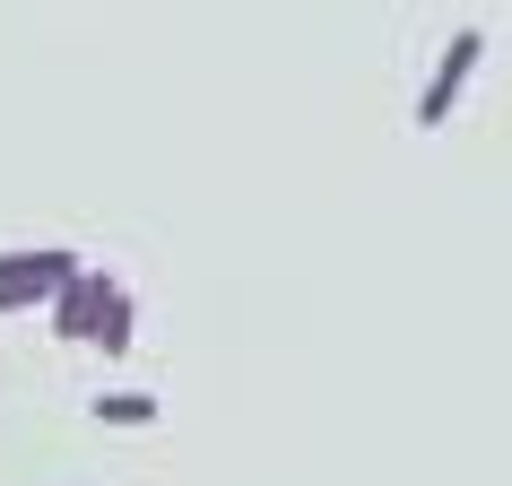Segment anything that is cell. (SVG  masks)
<instances>
[{"instance_id":"4","label":"cell","mask_w":512,"mask_h":486,"mask_svg":"<svg viewBox=\"0 0 512 486\" xmlns=\"http://www.w3.org/2000/svg\"><path fill=\"white\" fill-rule=\"evenodd\" d=\"M87 417H96V426L139 434V426H157V417H165V400H157V391H96V400H87Z\"/></svg>"},{"instance_id":"3","label":"cell","mask_w":512,"mask_h":486,"mask_svg":"<svg viewBox=\"0 0 512 486\" xmlns=\"http://www.w3.org/2000/svg\"><path fill=\"white\" fill-rule=\"evenodd\" d=\"M122 296H131V287H122L113 270H96V261H87V270L53 296V313H44V322H53V339H70V348H96V330H105V313H113Z\"/></svg>"},{"instance_id":"1","label":"cell","mask_w":512,"mask_h":486,"mask_svg":"<svg viewBox=\"0 0 512 486\" xmlns=\"http://www.w3.org/2000/svg\"><path fill=\"white\" fill-rule=\"evenodd\" d=\"M87 270L79 243H0V313H53V296Z\"/></svg>"},{"instance_id":"2","label":"cell","mask_w":512,"mask_h":486,"mask_svg":"<svg viewBox=\"0 0 512 486\" xmlns=\"http://www.w3.org/2000/svg\"><path fill=\"white\" fill-rule=\"evenodd\" d=\"M486 61V27H452L443 35V61L426 70V87H417V131H443L460 113V96H469V79H478Z\"/></svg>"},{"instance_id":"5","label":"cell","mask_w":512,"mask_h":486,"mask_svg":"<svg viewBox=\"0 0 512 486\" xmlns=\"http://www.w3.org/2000/svg\"><path fill=\"white\" fill-rule=\"evenodd\" d=\"M139 348V296H122L105 313V330H96V356H105V365H122V356Z\"/></svg>"}]
</instances>
